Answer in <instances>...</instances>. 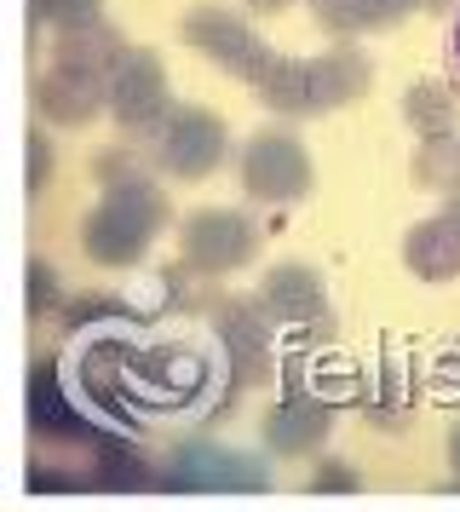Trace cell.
Masks as SVG:
<instances>
[{
  "label": "cell",
  "instance_id": "23",
  "mask_svg": "<svg viewBox=\"0 0 460 512\" xmlns=\"http://www.w3.org/2000/svg\"><path fill=\"white\" fill-rule=\"evenodd\" d=\"M115 317H133L115 294H75V300H64V311H58L64 334H81V328H92V323H115Z\"/></svg>",
  "mask_w": 460,
  "mask_h": 512
},
{
  "label": "cell",
  "instance_id": "10",
  "mask_svg": "<svg viewBox=\"0 0 460 512\" xmlns=\"http://www.w3.org/2000/svg\"><path fill=\"white\" fill-rule=\"evenodd\" d=\"M173 110V87H167V64L150 47H127L121 64L110 70V116L121 133H156L161 116Z\"/></svg>",
  "mask_w": 460,
  "mask_h": 512
},
{
  "label": "cell",
  "instance_id": "22",
  "mask_svg": "<svg viewBox=\"0 0 460 512\" xmlns=\"http://www.w3.org/2000/svg\"><path fill=\"white\" fill-rule=\"evenodd\" d=\"M23 277H29V288H23V311H29V323H46L52 311H64V277H58L46 259H29Z\"/></svg>",
  "mask_w": 460,
  "mask_h": 512
},
{
  "label": "cell",
  "instance_id": "2",
  "mask_svg": "<svg viewBox=\"0 0 460 512\" xmlns=\"http://www.w3.org/2000/svg\"><path fill=\"white\" fill-rule=\"evenodd\" d=\"M368 87H374V64H368V52L357 41H334L317 58L276 52L271 64H265V75L253 81L259 104L276 110V116H288V121H311V116H328V110H345Z\"/></svg>",
  "mask_w": 460,
  "mask_h": 512
},
{
  "label": "cell",
  "instance_id": "1",
  "mask_svg": "<svg viewBox=\"0 0 460 512\" xmlns=\"http://www.w3.org/2000/svg\"><path fill=\"white\" fill-rule=\"evenodd\" d=\"M98 173V208L81 219V254L92 265H104V271H127L138 259L156 248V236L173 225V208H167V190L144 173L133 144H121L110 156H98L92 162Z\"/></svg>",
  "mask_w": 460,
  "mask_h": 512
},
{
  "label": "cell",
  "instance_id": "7",
  "mask_svg": "<svg viewBox=\"0 0 460 512\" xmlns=\"http://www.w3.org/2000/svg\"><path fill=\"white\" fill-rule=\"evenodd\" d=\"M259 242H265V231L236 208H196L179 225V259L190 265V277H207V282L253 265Z\"/></svg>",
  "mask_w": 460,
  "mask_h": 512
},
{
  "label": "cell",
  "instance_id": "15",
  "mask_svg": "<svg viewBox=\"0 0 460 512\" xmlns=\"http://www.w3.org/2000/svg\"><path fill=\"white\" fill-rule=\"evenodd\" d=\"M403 265L420 282H455L460 277V219L449 208L403 231Z\"/></svg>",
  "mask_w": 460,
  "mask_h": 512
},
{
  "label": "cell",
  "instance_id": "24",
  "mask_svg": "<svg viewBox=\"0 0 460 512\" xmlns=\"http://www.w3.org/2000/svg\"><path fill=\"white\" fill-rule=\"evenodd\" d=\"M104 18V0H29V24L41 29H75V24H98Z\"/></svg>",
  "mask_w": 460,
  "mask_h": 512
},
{
  "label": "cell",
  "instance_id": "14",
  "mask_svg": "<svg viewBox=\"0 0 460 512\" xmlns=\"http://www.w3.org/2000/svg\"><path fill=\"white\" fill-rule=\"evenodd\" d=\"M35 110L52 127H87V121H98V110H110V75L52 64V75L35 81Z\"/></svg>",
  "mask_w": 460,
  "mask_h": 512
},
{
  "label": "cell",
  "instance_id": "6",
  "mask_svg": "<svg viewBox=\"0 0 460 512\" xmlns=\"http://www.w3.org/2000/svg\"><path fill=\"white\" fill-rule=\"evenodd\" d=\"M271 484L265 466L242 455V449H225V443H207V438H190V443H173L167 461L156 472V489H173V495H259Z\"/></svg>",
  "mask_w": 460,
  "mask_h": 512
},
{
  "label": "cell",
  "instance_id": "13",
  "mask_svg": "<svg viewBox=\"0 0 460 512\" xmlns=\"http://www.w3.org/2000/svg\"><path fill=\"white\" fill-rule=\"evenodd\" d=\"M23 415H29V432L52 443H92L98 426H92L75 403L64 397V380H58V363H29V386H23Z\"/></svg>",
  "mask_w": 460,
  "mask_h": 512
},
{
  "label": "cell",
  "instance_id": "11",
  "mask_svg": "<svg viewBox=\"0 0 460 512\" xmlns=\"http://www.w3.org/2000/svg\"><path fill=\"white\" fill-rule=\"evenodd\" d=\"M207 386V357L196 346H150L133 351V369H127V392H144L150 409H179L190 397H202Z\"/></svg>",
  "mask_w": 460,
  "mask_h": 512
},
{
  "label": "cell",
  "instance_id": "27",
  "mask_svg": "<svg viewBox=\"0 0 460 512\" xmlns=\"http://www.w3.org/2000/svg\"><path fill=\"white\" fill-rule=\"evenodd\" d=\"M242 6H248V12H259V18H265V12H282V6H299V0H242Z\"/></svg>",
  "mask_w": 460,
  "mask_h": 512
},
{
  "label": "cell",
  "instance_id": "12",
  "mask_svg": "<svg viewBox=\"0 0 460 512\" xmlns=\"http://www.w3.org/2000/svg\"><path fill=\"white\" fill-rule=\"evenodd\" d=\"M334 403L328 397H317L311 386H288L282 392V403H276L271 415H265V449L271 455H282V461H305V455H317L322 443H328V432H334Z\"/></svg>",
  "mask_w": 460,
  "mask_h": 512
},
{
  "label": "cell",
  "instance_id": "17",
  "mask_svg": "<svg viewBox=\"0 0 460 512\" xmlns=\"http://www.w3.org/2000/svg\"><path fill=\"white\" fill-rule=\"evenodd\" d=\"M121 52H127V41H121V35H115V29L98 18V24L58 29L52 64H64V70H87V75H110L115 64H121Z\"/></svg>",
  "mask_w": 460,
  "mask_h": 512
},
{
  "label": "cell",
  "instance_id": "8",
  "mask_svg": "<svg viewBox=\"0 0 460 512\" xmlns=\"http://www.w3.org/2000/svg\"><path fill=\"white\" fill-rule=\"evenodd\" d=\"M225 150H230L225 121L213 116V110H202V104H173V110L161 116V127L150 133L156 167L173 173V179H184V185L207 179L213 167L225 162Z\"/></svg>",
  "mask_w": 460,
  "mask_h": 512
},
{
  "label": "cell",
  "instance_id": "5",
  "mask_svg": "<svg viewBox=\"0 0 460 512\" xmlns=\"http://www.w3.org/2000/svg\"><path fill=\"white\" fill-rule=\"evenodd\" d=\"M179 41L190 52H202L213 70L236 75V81H259L265 75V64L276 58V47L259 35V29L242 18V12H230V6H213V0H202V6H190L179 18Z\"/></svg>",
  "mask_w": 460,
  "mask_h": 512
},
{
  "label": "cell",
  "instance_id": "29",
  "mask_svg": "<svg viewBox=\"0 0 460 512\" xmlns=\"http://www.w3.org/2000/svg\"><path fill=\"white\" fill-rule=\"evenodd\" d=\"M449 58H455V70H460V18H455V29H449Z\"/></svg>",
  "mask_w": 460,
  "mask_h": 512
},
{
  "label": "cell",
  "instance_id": "28",
  "mask_svg": "<svg viewBox=\"0 0 460 512\" xmlns=\"http://www.w3.org/2000/svg\"><path fill=\"white\" fill-rule=\"evenodd\" d=\"M449 466H455V472H460V420H455V426H449Z\"/></svg>",
  "mask_w": 460,
  "mask_h": 512
},
{
  "label": "cell",
  "instance_id": "26",
  "mask_svg": "<svg viewBox=\"0 0 460 512\" xmlns=\"http://www.w3.org/2000/svg\"><path fill=\"white\" fill-rule=\"evenodd\" d=\"M363 478L351 472V461H334V455H322L317 472H311V495H357Z\"/></svg>",
  "mask_w": 460,
  "mask_h": 512
},
{
  "label": "cell",
  "instance_id": "21",
  "mask_svg": "<svg viewBox=\"0 0 460 512\" xmlns=\"http://www.w3.org/2000/svg\"><path fill=\"white\" fill-rule=\"evenodd\" d=\"M409 185L437 190V196H449V190L460 185V133H449V139H414Z\"/></svg>",
  "mask_w": 460,
  "mask_h": 512
},
{
  "label": "cell",
  "instance_id": "25",
  "mask_svg": "<svg viewBox=\"0 0 460 512\" xmlns=\"http://www.w3.org/2000/svg\"><path fill=\"white\" fill-rule=\"evenodd\" d=\"M23 156H29L23 185H29V196H41V190L52 185V167H58V156H52V144H46L41 127H29V133H23Z\"/></svg>",
  "mask_w": 460,
  "mask_h": 512
},
{
  "label": "cell",
  "instance_id": "19",
  "mask_svg": "<svg viewBox=\"0 0 460 512\" xmlns=\"http://www.w3.org/2000/svg\"><path fill=\"white\" fill-rule=\"evenodd\" d=\"M127 432V426H121ZM121 432H98V438L87 443L92 455V478L104 489H144L156 484V472H150V461H144V449H138L133 438H121Z\"/></svg>",
  "mask_w": 460,
  "mask_h": 512
},
{
  "label": "cell",
  "instance_id": "20",
  "mask_svg": "<svg viewBox=\"0 0 460 512\" xmlns=\"http://www.w3.org/2000/svg\"><path fill=\"white\" fill-rule=\"evenodd\" d=\"M305 386L317 397H328L334 409H345V403H368V374L357 369V363H345V357H328V351H305Z\"/></svg>",
  "mask_w": 460,
  "mask_h": 512
},
{
  "label": "cell",
  "instance_id": "9",
  "mask_svg": "<svg viewBox=\"0 0 460 512\" xmlns=\"http://www.w3.org/2000/svg\"><path fill=\"white\" fill-rule=\"evenodd\" d=\"M213 328H219V346L230 357V392H248V386H265L282 374L276 363V323L271 311L253 300H219L213 305Z\"/></svg>",
  "mask_w": 460,
  "mask_h": 512
},
{
  "label": "cell",
  "instance_id": "16",
  "mask_svg": "<svg viewBox=\"0 0 460 512\" xmlns=\"http://www.w3.org/2000/svg\"><path fill=\"white\" fill-rule=\"evenodd\" d=\"M403 121L414 139H449V133H460V98L437 75H420L403 87Z\"/></svg>",
  "mask_w": 460,
  "mask_h": 512
},
{
  "label": "cell",
  "instance_id": "3",
  "mask_svg": "<svg viewBox=\"0 0 460 512\" xmlns=\"http://www.w3.org/2000/svg\"><path fill=\"white\" fill-rule=\"evenodd\" d=\"M236 179H242V196L248 202L288 208V202H305L311 196L317 167H311V150H305L299 133H288V127H259L236 150Z\"/></svg>",
  "mask_w": 460,
  "mask_h": 512
},
{
  "label": "cell",
  "instance_id": "18",
  "mask_svg": "<svg viewBox=\"0 0 460 512\" xmlns=\"http://www.w3.org/2000/svg\"><path fill=\"white\" fill-rule=\"evenodd\" d=\"M305 6H311L317 29H328L334 41H363L374 29L403 24V12L391 0H305Z\"/></svg>",
  "mask_w": 460,
  "mask_h": 512
},
{
  "label": "cell",
  "instance_id": "4",
  "mask_svg": "<svg viewBox=\"0 0 460 512\" xmlns=\"http://www.w3.org/2000/svg\"><path fill=\"white\" fill-rule=\"evenodd\" d=\"M259 305H265L271 323L288 334V346L317 351V346L334 340V305H328V288H322L317 265H305V259L271 265L265 282H259Z\"/></svg>",
  "mask_w": 460,
  "mask_h": 512
}]
</instances>
